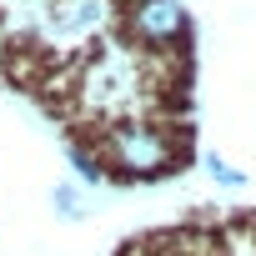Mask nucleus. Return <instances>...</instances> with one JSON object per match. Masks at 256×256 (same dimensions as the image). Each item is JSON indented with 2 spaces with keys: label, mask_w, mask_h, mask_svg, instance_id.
Segmentation results:
<instances>
[{
  "label": "nucleus",
  "mask_w": 256,
  "mask_h": 256,
  "mask_svg": "<svg viewBox=\"0 0 256 256\" xmlns=\"http://www.w3.org/2000/svg\"><path fill=\"white\" fill-rule=\"evenodd\" d=\"M106 156L126 176H161V171H171L176 146H171V136L151 131V126H120V131H110V141H106Z\"/></svg>",
  "instance_id": "f257e3e1"
},
{
  "label": "nucleus",
  "mask_w": 256,
  "mask_h": 256,
  "mask_svg": "<svg viewBox=\"0 0 256 256\" xmlns=\"http://www.w3.org/2000/svg\"><path fill=\"white\" fill-rule=\"evenodd\" d=\"M56 211H60V216H86V201H80V191H70V186H56Z\"/></svg>",
  "instance_id": "7ed1b4c3"
},
{
  "label": "nucleus",
  "mask_w": 256,
  "mask_h": 256,
  "mask_svg": "<svg viewBox=\"0 0 256 256\" xmlns=\"http://www.w3.org/2000/svg\"><path fill=\"white\" fill-rule=\"evenodd\" d=\"M131 26H136L141 40H176L186 30V10L176 6V0H141Z\"/></svg>",
  "instance_id": "f03ea898"
},
{
  "label": "nucleus",
  "mask_w": 256,
  "mask_h": 256,
  "mask_svg": "<svg viewBox=\"0 0 256 256\" xmlns=\"http://www.w3.org/2000/svg\"><path fill=\"white\" fill-rule=\"evenodd\" d=\"M206 171H211V176H216L221 186H246V176H241V171H231V166H226L221 156H206Z\"/></svg>",
  "instance_id": "20e7f679"
}]
</instances>
